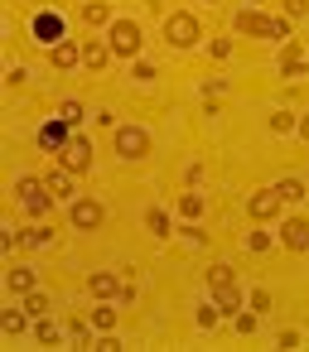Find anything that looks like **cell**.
Returning a JSON list of instances; mask_svg holds the SVG:
<instances>
[{
	"mask_svg": "<svg viewBox=\"0 0 309 352\" xmlns=\"http://www.w3.org/2000/svg\"><path fill=\"white\" fill-rule=\"evenodd\" d=\"M164 39H169L174 49H193V44L203 39V25H198L189 10H174V15L164 20Z\"/></svg>",
	"mask_w": 309,
	"mask_h": 352,
	"instance_id": "6da1fadb",
	"label": "cell"
},
{
	"mask_svg": "<svg viewBox=\"0 0 309 352\" xmlns=\"http://www.w3.org/2000/svg\"><path fill=\"white\" fill-rule=\"evenodd\" d=\"M237 30L242 34H261V39H280V44L290 34L285 20H270V15H256V10H237Z\"/></svg>",
	"mask_w": 309,
	"mask_h": 352,
	"instance_id": "7a4b0ae2",
	"label": "cell"
},
{
	"mask_svg": "<svg viewBox=\"0 0 309 352\" xmlns=\"http://www.w3.org/2000/svg\"><path fill=\"white\" fill-rule=\"evenodd\" d=\"M107 44H111L116 58H136V54H140V25H136V20H111Z\"/></svg>",
	"mask_w": 309,
	"mask_h": 352,
	"instance_id": "3957f363",
	"label": "cell"
},
{
	"mask_svg": "<svg viewBox=\"0 0 309 352\" xmlns=\"http://www.w3.org/2000/svg\"><path fill=\"white\" fill-rule=\"evenodd\" d=\"M116 155H121V160H145V155H150V131L121 126V131H116Z\"/></svg>",
	"mask_w": 309,
	"mask_h": 352,
	"instance_id": "277c9868",
	"label": "cell"
},
{
	"mask_svg": "<svg viewBox=\"0 0 309 352\" xmlns=\"http://www.w3.org/2000/svg\"><path fill=\"white\" fill-rule=\"evenodd\" d=\"M58 160H63V169L87 174V169H92V140H87V135H68V145L58 150Z\"/></svg>",
	"mask_w": 309,
	"mask_h": 352,
	"instance_id": "5b68a950",
	"label": "cell"
},
{
	"mask_svg": "<svg viewBox=\"0 0 309 352\" xmlns=\"http://www.w3.org/2000/svg\"><path fill=\"white\" fill-rule=\"evenodd\" d=\"M102 217H107V212H102V203H97V198H73V208H68V222H73L78 232H97V227H102Z\"/></svg>",
	"mask_w": 309,
	"mask_h": 352,
	"instance_id": "8992f818",
	"label": "cell"
},
{
	"mask_svg": "<svg viewBox=\"0 0 309 352\" xmlns=\"http://www.w3.org/2000/svg\"><path fill=\"white\" fill-rule=\"evenodd\" d=\"M280 203H285V198H280L275 188H261V193H251V198H246V212H251L256 222H270V217L280 212Z\"/></svg>",
	"mask_w": 309,
	"mask_h": 352,
	"instance_id": "52a82bcc",
	"label": "cell"
},
{
	"mask_svg": "<svg viewBox=\"0 0 309 352\" xmlns=\"http://www.w3.org/2000/svg\"><path fill=\"white\" fill-rule=\"evenodd\" d=\"M15 193H20V203H25L30 212H44V208H49V198H54L39 179H20V184H15Z\"/></svg>",
	"mask_w": 309,
	"mask_h": 352,
	"instance_id": "ba28073f",
	"label": "cell"
},
{
	"mask_svg": "<svg viewBox=\"0 0 309 352\" xmlns=\"http://www.w3.org/2000/svg\"><path fill=\"white\" fill-rule=\"evenodd\" d=\"M280 241H285L290 251H309V222H304V217H290V222L280 227Z\"/></svg>",
	"mask_w": 309,
	"mask_h": 352,
	"instance_id": "9c48e42d",
	"label": "cell"
},
{
	"mask_svg": "<svg viewBox=\"0 0 309 352\" xmlns=\"http://www.w3.org/2000/svg\"><path fill=\"white\" fill-rule=\"evenodd\" d=\"M34 34H39V44H63V20H58L54 10H44V15L34 20Z\"/></svg>",
	"mask_w": 309,
	"mask_h": 352,
	"instance_id": "30bf717a",
	"label": "cell"
},
{
	"mask_svg": "<svg viewBox=\"0 0 309 352\" xmlns=\"http://www.w3.org/2000/svg\"><path fill=\"white\" fill-rule=\"evenodd\" d=\"M87 289H92L97 299H116V294H121V285H116V270H92V275H87Z\"/></svg>",
	"mask_w": 309,
	"mask_h": 352,
	"instance_id": "8fae6325",
	"label": "cell"
},
{
	"mask_svg": "<svg viewBox=\"0 0 309 352\" xmlns=\"http://www.w3.org/2000/svg\"><path fill=\"white\" fill-rule=\"evenodd\" d=\"M304 68H309V58H304V49L285 39V54H280V73H285V78H299Z\"/></svg>",
	"mask_w": 309,
	"mask_h": 352,
	"instance_id": "7c38bea8",
	"label": "cell"
},
{
	"mask_svg": "<svg viewBox=\"0 0 309 352\" xmlns=\"http://www.w3.org/2000/svg\"><path fill=\"white\" fill-rule=\"evenodd\" d=\"M213 304L232 318V314L242 309V285H237V280H232V285H217V289H213Z\"/></svg>",
	"mask_w": 309,
	"mask_h": 352,
	"instance_id": "4fadbf2b",
	"label": "cell"
},
{
	"mask_svg": "<svg viewBox=\"0 0 309 352\" xmlns=\"http://www.w3.org/2000/svg\"><path fill=\"white\" fill-rule=\"evenodd\" d=\"M78 58H83V49H78L73 39H63V44H54V68H58V73H68V68H78Z\"/></svg>",
	"mask_w": 309,
	"mask_h": 352,
	"instance_id": "5bb4252c",
	"label": "cell"
},
{
	"mask_svg": "<svg viewBox=\"0 0 309 352\" xmlns=\"http://www.w3.org/2000/svg\"><path fill=\"white\" fill-rule=\"evenodd\" d=\"M83 63H87L92 73H102V68L111 63V44H97V39H92V44H83Z\"/></svg>",
	"mask_w": 309,
	"mask_h": 352,
	"instance_id": "9a60e30c",
	"label": "cell"
},
{
	"mask_svg": "<svg viewBox=\"0 0 309 352\" xmlns=\"http://www.w3.org/2000/svg\"><path fill=\"white\" fill-rule=\"evenodd\" d=\"M39 145H49V150H63L68 145V121L58 116V121H49L44 131H39Z\"/></svg>",
	"mask_w": 309,
	"mask_h": 352,
	"instance_id": "2e32d148",
	"label": "cell"
},
{
	"mask_svg": "<svg viewBox=\"0 0 309 352\" xmlns=\"http://www.w3.org/2000/svg\"><path fill=\"white\" fill-rule=\"evenodd\" d=\"M44 188H49L54 198H73V169H54V174L44 179Z\"/></svg>",
	"mask_w": 309,
	"mask_h": 352,
	"instance_id": "e0dca14e",
	"label": "cell"
},
{
	"mask_svg": "<svg viewBox=\"0 0 309 352\" xmlns=\"http://www.w3.org/2000/svg\"><path fill=\"white\" fill-rule=\"evenodd\" d=\"M92 328H102V333L116 328V304H111V299H102V304L92 309Z\"/></svg>",
	"mask_w": 309,
	"mask_h": 352,
	"instance_id": "ac0fdd59",
	"label": "cell"
},
{
	"mask_svg": "<svg viewBox=\"0 0 309 352\" xmlns=\"http://www.w3.org/2000/svg\"><path fill=\"white\" fill-rule=\"evenodd\" d=\"M83 20H87V25H111V6H107V0H87V6H83Z\"/></svg>",
	"mask_w": 309,
	"mask_h": 352,
	"instance_id": "d6986e66",
	"label": "cell"
},
{
	"mask_svg": "<svg viewBox=\"0 0 309 352\" xmlns=\"http://www.w3.org/2000/svg\"><path fill=\"white\" fill-rule=\"evenodd\" d=\"M232 280H237V270H232L227 261H213V265H208V289H217V285H232Z\"/></svg>",
	"mask_w": 309,
	"mask_h": 352,
	"instance_id": "ffe728a7",
	"label": "cell"
},
{
	"mask_svg": "<svg viewBox=\"0 0 309 352\" xmlns=\"http://www.w3.org/2000/svg\"><path fill=\"white\" fill-rule=\"evenodd\" d=\"M6 285H10L15 294H30V289H34V270H25V265H15V270L6 275Z\"/></svg>",
	"mask_w": 309,
	"mask_h": 352,
	"instance_id": "44dd1931",
	"label": "cell"
},
{
	"mask_svg": "<svg viewBox=\"0 0 309 352\" xmlns=\"http://www.w3.org/2000/svg\"><path fill=\"white\" fill-rule=\"evenodd\" d=\"M49 241H54V232H49L44 222H39V227H25V232H20V246H49Z\"/></svg>",
	"mask_w": 309,
	"mask_h": 352,
	"instance_id": "7402d4cb",
	"label": "cell"
},
{
	"mask_svg": "<svg viewBox=\"0 0 309 352\" xmlns=\"http://www.w3.org/2000/svg\"><path fill=\"white\" fill-rule=\"evenodd\" d=\"M25 314H30V318H44V314H49V294H44V289H30V294H25Z\"/></svg>",
	"mask_w": 309,
	"mask_h": 352,
	"instance_id": "603a6c76",
	"label": "cell"
},
{
	"mask_svg": "<svg viewBox=\"0 0 309 352\" xmlns=\"http://www.w3.org/2000/svg\"><path fill=\"white\" fill-rule=\"evenodd\" d=\"M20 309H25V304H20ZM20 309H6V314H0V328H6L10 338H15V333H25V314H20Z\"/></svg>",
	"mask_w": 309,
	"mask_h": 352,
	"instance_id": "cb8c5ba5",
	"label": "cell"
},
{
	"mask_svg": "<svg viewBox=\"0 0 309 352\" xmlns=\"http://www.w3.org/2000/svg\"><path fill=\"white\" fill-rule=\"evenodd\" d=\"M275 193H280L285 203H299V198H304V184H299V179H280V184H275Z\"/></svg>",
	"mask_w": 309,
	"mask_h": 352,
	"instance_id": "d4e9b609",
	"label": "cell"
},
{
	"mask_svg": "<svg viewBox=\"0 0 309 352\" xmlns=\"http://www.w3.org/2000/svg\"><path fill=\"white\" fill-rule=\"evenodd\" d=\"M179 212H184L189 222H198V217H203V198H198V193H184V198H179Z\"/></svg>",
	"mask_w": 309,
	"mask_h": 352,
	"instance_id": "484cf974",
	"label": "cell"
},
{
	"mask_svg": "<svg viewBox=\"0 0 309 352\" xmlns=\"http://www.w3.org/2000/svg\"><path fill=\"white\" fill-rule=\"evenodd\" d=\"M145 227H150L155 236H169V217H164L160 208H150V212H145Z\"/></svg>",
	"mask_w": 309,
	"mask_h": 352,
	"instance_id": "4316f807",
	"label": "cell"
},
{
	"mask_svg": "<svg viewBox=\"0 0 309 352\" xmlns=\"http://www.w3.org/2000/svg\"><path fill=\"white\" fill-rule=\"evenodd\" d=\"M270 131H275V135H285V131H299V121H295L290 111H275V116H270Z\"/></svg>",
	"mask_w": 309,
	"mask_h": 352,
	"instance_id": "83f0119b",
	"label": "cell"
},
{
	"mask_svg": "<svg viewBox=\"0 0 309 352\" xmlns=\"http://www.w3.org/2000/svg\"><path fill=\"white\" fill-rule=\"evenodd\" d=\"M34 333H39V342H49V347L58 342V328L49 323V314H44V318H34Z\"/></svg>",
	"mask_w": 309,
	"mask_h": 352,
	"instance_id": "f1b7e54d",
	"label": "cell"
},
{
	"mask_svg": "<svg viewBox=\"0 0 309 352\" xmlns=\"http://www.w3.org/2000/svg\"><path fill=\"white\" fill-rule=\"evenodd\" d=\"M83 116H87V111H83V102H63V121H68V126H78Z\"/></svg>",
	"mask_w": 309,
	"mask_h": 352,
	"instance_id": "f546056e",
	"label": "cell"
},
{
	"mask_svg": "<svg viewBox=\"0 0 309 352\" xmlns=\"http://www.w3.org/2000/svg\"><path fill=\"white\" fill-rule=\"evenodd\" d=\"M251 309L256 314H270V289H251Z\"/></svg>",
	"mask_w": 309,
	"mask_h": 352,
	"instance_id": "4dcf8cb0",
	"label": "cell"
},
{
	"mask_svg": "<svg viewBox=\"0 0 309 352\" xmlns=\"http://www.w3.org/2000/svg\"><path fill=\"white\" fill-rule=\"evenodd\" d=\"M68 333H73V342H78V347H83V342H87V333H92V328H87V323H83V318H73V323H68Z\"/></svg>",
	"mask_w": 309,
	"mask_h": 352,
	"instance_id": "1f68e13d",
	"label": "cell"
},
{
	"mask_svg": "<svg viewBox=\"0 0 309 352\" xmlns=\"http://www.w3.org/2000/svg\"><path fill=\"white\" fill-rule=\"evenodd\" d=\"M285 15H290V20H299V15H309V0H285Z\"/></svg>",
	"mask_w": 309,
	"mask_h": 352,
	"instance_id": "d6a6232c",
	"label": "cell"
},
{
	"mask_svg": "<svg viewBox=\"0 0 309 352\" xmlns=\"http://www.w3.org/2000/svg\"><path fill=\"white\" fill-rule=\"evenodd\" d=\"M198 323L213 328V323H217V304H203V309H198Z\"/></svg>",
	"mask_w": 309,
	"mask_h": 352,
	"instance_id": "836d02e7",
	"label": "cell"
},
{
	"mask_svg": "<svg viewBox=\"0 0 309 352\" xmlns=\"http://www.w3.org/2000/svg\"><path fill=\"white\" fill-rule=\"evenodd\" d=\"M246 246H251V251H266V246H270V236H266V232H251V241H246Z\"/></svg>",
	"mask_w": 309,
	"mask_h": 352,
	"instance_id": "e575fe53",
	"label": "cell"
},
{
	"mask_svg": "<svg viewBox=\"0 0 309 352\" xmlns=\"http://www.w3.org/2000/svg\"><path fill=\"white\" fill-rule=\"evenodd\" d=\"M275 342H280V347H285V352H290V347H299V333H290V328H285V333H280V338H275Z\"/></svg>",
	"mask_w": 309,
	"mask_h": 352,
	"instance_id": "d590c367",
	"label": "cell"
},
{
	"mask_svg": "<svg viewBox=\"0 0 309 352\" xmlns=\"http://www.w3.org/2000/svg\"><path fill=\"white\" fill-rule=\"evenodd\" d=\"M299 135H304V140H309V116H304V121H299Z\"/></svg>",
	"mask_w": 309,
	"mask_h": 352,
	"instance_id": "8d00e7d4",
	"label": "cell"
},
{
	"mask_svg": "<svg viewBox=\"0 0 309 352\" xmlns=\"http://www.w3.org/2000/svg\"><path fill=\"white\" fill-rule=\"evenodd\" d=\"M208 6H217V0H208Z\"/></svg>",
	"mask_w": 309,
	"mask_h": 352,
	"instance_id": "74e56055",
	"label": "cell"
}]
</instances>
